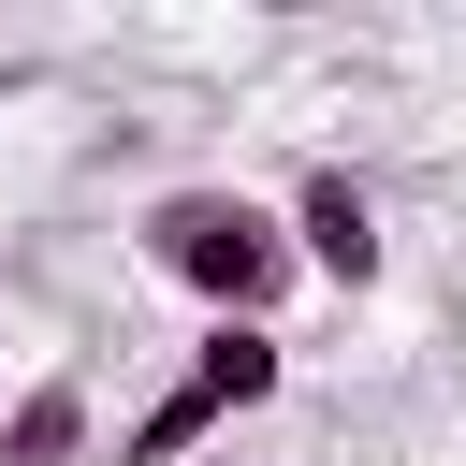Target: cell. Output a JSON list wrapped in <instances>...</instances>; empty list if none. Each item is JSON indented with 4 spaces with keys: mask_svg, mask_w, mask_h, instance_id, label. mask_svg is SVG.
<instances>
[{
    "mask_svg": "<svg viewBox=\"0 0 466 466\" xmlns=\"http://www.w3.org/2000/svg\"><path fill=\"white\" fill-rule=\"evenodd\" d=\"M146 262H160L204 320H277L291 277H306L291 204H262V189H160V204H146Z\"/></svg>",
    "mask_w": 466,
    "mask_h": 466,
    "instance_id": "1",
    "label": "cell"
},
{
    "mask_svg": "<svg viewBox=\"0 0 466 466\" xmlns=\"http://www.w3.org/2000/svg\"><path fill=\"white\" fill-rule=\"evenodd\" d=\"M291 248H306V277L320 291H379V204H364V175L350 160H320V175H291Z\"/></svg>",
    "mask_w": 466,
    "mask_h": 466,
    "instance_id": "2",
    "label": "cell"
},
{
    "mask_svg": "<svg viewBox=\"0 0 466 466\" xmlns=\"http://www.w3.org/2000/svg\"><path fill=\"white\" fill-rule=\"evenodd\" d=\"M175 379H189L218 422H233V408H277V393H291V335H277V320H204V350H189Z\"/></svg>",
    "mask_w": 466,
    "mask_h": 466,
    "instance_id": "3",
    "label": "cell"
},
{
    "mask_svg": "<svg viewBox=\"0 0 466 466\" xmlns=\"http://www.w3.org/2000/svg\"><path fill=\"white\" fill-rule=\"evenodd\" d=\"M87 379L73 364H44V379H15V408H0V466H87Z\"/></svg>",
    "mask_w": 466,
    "mask_h": 466,
    "instance_id": "4",
    "label": "cell"
},
{
    "mask_svg": "<svg viewBox=\"0 0 466 466\" xmlns=\"http://www.w3.org/2000/svg\"><path fill=\"white\" fill-rule=\"evenodd\" d=\"M204 437H218V408H204L189 379H160V393H146V408L116 422V466H189Z\"/></svg>",
    "mask_w": 466,
    "mask_h": 466,
    "instance_id": "5",
    "label": "cell"
},
{
    "mask_svg": "<svg viewBox=\"0 0 466 466\" xmlns=\"http://www.w3.org/2000/svg\"><path fill=\"white\" fill-rule=\"evenodd\" d=\"M0 379H15V350H0ZM0 408H15V393H0Z\"/></svg>",
    "mask_w": 466,
    "mask_h": 466,
    "instance_id": "6",
    "label": "cell"
}]
</instances>
